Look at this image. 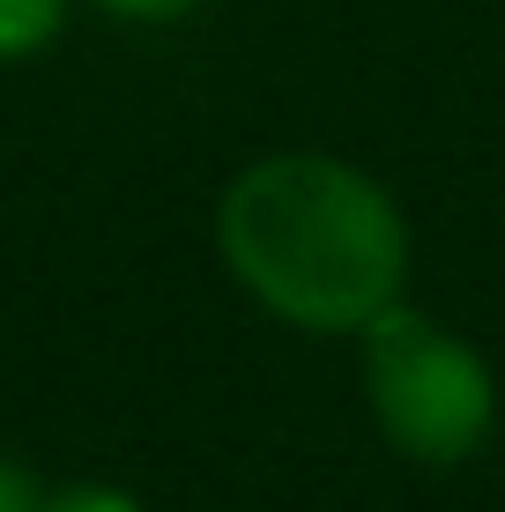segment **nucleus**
Masks as SVG:
<instances>
[{
    "label": "nucleus",
    "instance_id": "3",
    "mask_svg": "<svg viewBox=\"0 0 505 512\" xmlns=\"http://www.w3.org/2000/svg\"><path fill=\"white\" fill-rule=\"evenodd\" d=\"M67 0H0V60H30L60 38Z\"/></svg>",
    "mask_w": 505,
    "mask_h": 512
},
{
    "label": "nucleus",
    "instance_id": "1",
    "mask_svg": "<svg viewBox=\"0 0 505 512\" xmlns=\"http://www.w3.org/2000/svg\"><path fill=\"white\" fill-rule=\"evenodd\" d=\"M216 253L268 320L298 334H364L409 290V216L335 149H268L223 186Z\"/></svg>",
    "mask_w": 505,
    "mask_h": 512
},
{
    "label": "nucleus",
    "instance_id": "6",
    "mask_svg": "<svg viewBox=\"0 0 505 512\" xmlns=\"http://www.w3.org/2000/svg\"><path fill=\"white\" fill-rule=\"evenodd\" d=\"M0 512H45L38 475H30L23 461H8V453H0Z\"/></svg>",
    "mask_w": 505,
    "mask_h": 512
},
{
    "label": "nucleus",
    "instance_id": "5",
    "mask_svg": "<svg viewBox=\"0 0 505 512\" xmlns=\"http://www.w3.org/2000/svg\"><path fill=\"white\" fill-rule=\"evenodd\" d=\"M90 8L119 15V23H179V15H194L201 0H90Z\"/></svg>",
    "mask_w": 505,
    "mask_h": 512
},
{
    "label": "nucleus",
    "instance_id": "4",
    "mask_svg": "<svg viewBox=\"0 0 505 512\" xmlns=\"http://www.w3.org/2000/svg\"><path fill=\"white\" fill-rule=\"evenodd\" d=\"M45 512H142L127 498V490H112V483H75V490H52Z\"/></svg>",
    "mask_w": 505,
    "mask_h": 512
},
{
    "label": "nucleus",
    "instance_id": "2",
    "mask_svg": "<svg viewBox=\"0 0 505 512\" xmlns=\"http://www.w3.org/2000/svg\"><path fill=\"white\" fill-rule=\"evenodd\" d=\"M357 349H364V409H372L387 453H402L416 468H461L491 446L498 379L468 334L402 297L357 334Z\"/></svg>",
    "mask_w": 505,
    "mask_h": 512
}]
</instances>
